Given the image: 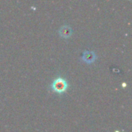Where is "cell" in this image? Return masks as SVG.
<instances>
[{
    "instance_id": "cell-1",
    "label": "cell",
    "mask_w": 132,
    "mask_h": 132,
    "mask_svg": "<svg viewBox=\"0 0 132 132\" xmlns=\"http://www.w3.org/2000/svg\"><path fill=\"white\" fill-rule=\"evenodd\" d=\"M67 88H68V83L63 77L56 78L50 85L51 90L58 94H62L65 93Z\"/></svg>"
},
{
    "instance_id": "cell-2",
    "label": "cell",
    "mask_w": 132,
    "mask_h": 132,
    "mask_svg": "<svg viewBox=\"0 0 132 132\" xmlns=\"http://www.w3.org/2000/svg\"><path fill=\"white\" fill-rule=\"evenodd\" d=\"M97 55L93 51H87V50H85L83 53V56H82V60L87 63H94L96 59H97Z\"/></svg>"
},
{
    "instance_id": "cell-3",
    "label": "cell",
    "mask_w": 132,
    "mask_h": 132,
    "mask_svg": "<svg viewBox=\"0 0 132 132\" xmlns=\"http://www.w3.org/2000/svg\"><path fill=\"white\" fill-rule=\"evenodd\" d=\"M72 33H73V30L69 26H63L59 29V34L63 38H70Z\"/></svg>"
}]
</instances>
